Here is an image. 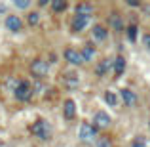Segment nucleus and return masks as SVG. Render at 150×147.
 I'll return each instance as SVG.
<instances>
[{
    "label": "nucleus",
    "instance_id": "1",
    "mask_svg": "<svg viewBox=\"0 0 150 147\" xmlns=\"http://www.w3.org/2000/svg\"><path fill=\"white\" fill-rule=\"evenodd\" d=\"M30 134L36 136V138H40V140H50L51 138V128H50V124L46 120L38 118V120L33 122V126H30Z\"/></svg>",
    "mask_w": 150,
    "mask_h": 147
},
{
    "label": "nucleus",
    "instance_id": "2",
    "mask_svg": "<svg viewBox=\"0 0 150 147\" xmlns=\"http://www.w3.org/2000/svg\"><path fill=\"white\" fill-rule=\"evenodd\" d=\"M97 130L95 126H91L89 122H82L80 124V132H78V138H80L82 143H91L93 140H97Z\"/></svg>",
    "mask_w": 150,
    "mask_h": 147
},
{
    "label": "nucleus",
    "instance_id": "3",
    "mask_svg": "<svg viewBox=\"0 0 150 147\" xmlns=\"http://www.w3.org/2000/svg\"><path fill=\"white\" fill-rule=\"evenodd\" d=\"M48 71H50V65H48V61H44V59H34L33 65H30V73H33V77H36V78L48 77Z\"/></svg>",
    "mask_w": 150,
    "mask_h": 147
},
{
    "label": "nucleus",
    "instance_id": "4",
    "mask_svg": "<svg viewBox=\"0 0 150 147\" xmlns=\"http://www.w3.org/2000/svg\"><path fill=\"white\" fill-rule=\"evenodd\" d=\"M30 96H33V86L27 80H21L15 86V98H17L19 101H29Z\"/></svg>",
    "mask_w": 150,
    "mask_h": 147
},
{
    "label": "nucleus",
    "instance_id": "5",
    "mask_svg": "<svg viewBox=\"0 0 150 147\" xmlns=\"http://www.w3.org/2000/svg\"><path fill=\"white\" fill-rule=\"evenodd\" d=\"M65 59L70 63V65H82V63H84V55H82V52H78L74 48H67L65 50Z\"/></svg>",
    "mask_w": 150,
    "mask_h": 147
},
{
    "label": "nucleus",
    "instance_id": "6",
    "mask_svg": "<svg viewBox=\"0 0 150 147\" xmlns=\"http://www.w3.org/2000/svg\"><path fill=\"white\" fill-rule=\"evenodd\" d=\"M6 29L11 31V33H19L23 31V21L19 15H8L6 17Z\"/></svg>",
    "mask_w": 150,
    "mask_h": 147
},
{
    "label": "nucleus",
    "instance_id": "7",
    "mask_svg": "<svg viewBox=\"0 0 150 147\" xmlns=\"http://www.w3.org/2000/svg\"><path fill=\"white\" fill-rule=\"evenodd\" d=\"M93 126H95V128H101V130L108 128V126H110V117L105 113V111H99V113H95V118H93Z\"/></svg>",
    "mask_w": 150,
    "mask_h": 147
},
{
    "label": "nucleus",
    "instance_id": "8",
    "mask_svg": "<svg viewBox=\"0 0 150 147\" xmlns=\"http://www.w3.org/2000/svg\"><path fill=\"white\" fill-rule=\"evenodd\" d=\"M74 115H76V103H74V99H65V103H63V117L67 120H72Z\"/></svg>",
    "mask_w": 150,
    "mask_h": 147
},
{
    "label": "nucleus",
    "instance_id": "9",
    "mask_svg": "<svg viewBox=\"0 0 150 147\" xmlns=\"http://www.w3.org/2000/svg\"><path fill=\"white\" fill-rule=\"evenodd\" d=\"M63 84L67 86V88L74 90L80 86V78H78L76 73H65V77H63Z\"/></svg>",
    "mask_w": 150,
    "mask_h": 147
},
{
    "label": "nucleus",
    "instance_id": "10",
    "mask_svg": "<svg viewBox=\"0 0 150 147\" xmlns=\"http://www.w3.org/2000/svg\"><path fill=\"white\" fill-rule=\"evenodd\" d=\"M88 21H89V17H84V15H74V19H72V31L74 33H80V31H84L86 27H88Z\"/></svg>",
    "mask_w": 150,
    "mask_h": 147
},
{
    "label": "nucleus",
    "instance_id": "11",
    "mask_svg": "<svg viewBox=\"0 0 150 147\" xmlns=\"http://www.w3.org/2000/svg\"><path fill=\"white\" fill-rule=\"evenodd\" d=\"M76 15H84V17H91L93 15V6L88 2H80L76 6Z\"/></svg>",
    "mask_w": 150,
    "mask_h": 147
},
{
    "label": "nucleus",
    "instance_id": "12",
    "mask_svg": "<svg viewBox=\"0 0 150 147\" xmlns=\"http://www.w3.org/2000/svg\"><path fill=\"white\" fill-rule=\"evenodd\" d=\"M114 75H116V78L118 77H122L124 75V71H125V57L124 55H118L116 59H114Z\"/></svg>",
    "mask_w": 150,
    "mask_h": 147
},
{
    "label": "nucleus",
    "instance_id": "13",
    "mask_svg": "<svg viewBox=\"0 0 150 147\" xmlns=\"http://www.w3.org/2000/svg\"><path fill=\"white\" fill-rule=\"evenodd\" d=\"M112 65H114V61H110V59H103L99 65H97V69H95L97 77H105V75L110 71V67H112Z\"/></svg>",
    "mask_w": 150,
    "mask_h": 147
},
{
    "label": "nucleus",
    "instance_id": "14",
    "mask_svg": "<svg viewBox=\"0 0 150 147\" xmlns=\"http://www.w3.org/2000/svg\"><path fill=\"white\" fill-rule=\"evenodd\" d=\"M91 34H93L95 40H105V38L108 37V31H106V27H103V25H93Z\"/></svg>",
    "mask_w": 150,
    "mask_h": 147
},
{
    "label": "nucleus",
    "instance_id": "15",
    "mask_svg": "<svg viewBox=\"0 0 150 147\" xmlns=\"http://www.w3.org/2000/svg\"><path fill=\"white\" fill-rule=\"evenodd\" d=\"M120 98H122V101H124L125 105H135V101H137V96L131 92V90H122Z\"/></svg>",
    "mask_w": 150,
    "mask_h": 147
},
{
    "label": "nucleus",
    "instance_id": "16",
    "mask_svg": "<svg viewBox=\"0 0 150 147\" xmlns=\"http://www.w3.org/2000/svg\"><path fill=\"white\" fill-rule=\"evenodd\" d=\"M67 6H69V2H67V0H51V10L57 11V14L65 11Z\"/></svg>",
    "mask_w": 150,
    "mask_h": 147
},
{
    "label": "nucleus",
    "instance_id": "17",
    "mask_svg": "<svg viewBox=\"0 0 150 147\" xmlns=\"http://www.w3.org/2000/svg\"><path fill=\"white\" fill-rule=\"evenodd\" d=\"M82 55H84V61H91L93 55H95V48H93L91 44H86L84 48H82Z\"/></svg>",
    "mask_w": 150,
    "mask_h": 147
},
{
    "label": "nucleus",
    "instance_id": "18",
    "mask_svg": "<svg viewBox=\"0 0 150 147\" xmlns=\"http://www.w3.org/2000/svg\"><path fill=\"white\" fill-rule=\"evenodd\" d=\"M110 27H114L116 31H124V25H122L118 14H112V17H110Z\"/></svg>",
    "mask_w": 150,
    "mask_h": 147
},
{
    "label": "nucleus",
    "instance_id": "19",
    "mask_svg": "<svg viewBox=\"0 0 150 147\" xmlns=\"http://www.w3.org/2000/svg\"><path fill=\"white\" fill-rule=\"evenodd\" d=\"M105 101L108 103L110 107H114V105L118 103V98H116V94H114V92H106V94H105Z\"/></svg>",
    "mask_w": 150,
    "mask_h": 147
},
{
    "label": "nucleus",
    "instance_id": "20",
    "mask_svg": "<svg viewBox=\"0 0 150 147\" xmlns=\"http://www.w3.org/2000/svg\"><path fill=\"white\" fill-rule=\"evenodd\" d=\"M27 21H29V25H38V21H40V14L38 11H33V14H29L27 15Z\"/></svg>",
    "mask_w": 150,
    "mask_h": 147
},
{
    "label": "nucleus",
    "instance_id": "21",
    "mask_svg": "<svg viewBox=\"0 0 150 147\" xmlns=\"http://www.w3.org/2000/svg\"><path fill=\"white\" fill-rule=\"evenodd\" d=\"M112 145V141H110V138L103 136V138H97V147H110Z\"/></svg>",
    "mask_w": 150,
    "mask_h": 147
},
{
    "label": "nucleus",
    "instance_id": "22",
    "mask_svg": "<svg viewBox=\"0 0 150 147\" xmlns=\"http://www.w3.org/2000/svg\"><path fill=\"white\" fill-rule=\"evenodd\" d=\"M13 4L19 8V10H27L30 6V0H13Z\"/></svg>",
    "mask_w": 150,
    "mask_h": 147
},
{
    "label": "nucleus",
    "instance_id": "23",
    "mask_svg": "<svg viewBox=\"0 0 150 147\" xmlns=\"http://www.w3.org/2000/svg\"><path fill=\"white\" fill-rule=\"evenodd\" d=\"M127 37H129V40H135V38H137V27L135 25H129L127 27Z\"/></svg>",
    "mask_w": 150,
    "mask_h": 147
},
{
    "label": "nucleus",
    "instance_id": "24",
    "mask_svg": "<svg viewBox=\"0 0 150 147\" xmlns=\"http://www.w3.org/2000/svg\"><path fill=\"white\" fill-rule=\"evenodd\" d=\"M143 44H144V48H146L150 52V34H144V38H143Z\"/></svg>",
    "mask_w": 150,
    "mask_h": 147
},
{
    "label": "nucleus",
    "instance_id": "25",
    "mask_svg": "<svg viewBox=\"0 0 150 147\" xmlns=\"http://www.w3.org/2000/svg\"><path fill=\"white\" fill-rule=\"evenodd\" d=\"M141 8H143V14L146 15V17H150V2H148V4H143Z\"/></svg>",
    "mask_w": 150,
    "mask_h": 147
},
{
    "label": "nucleus",
    "instance_id": "26",
    "mask_svg": "<svg viewBox=\"0 0 150 147\" xmlns=\"http://www.w3.org/2000/svg\"><path fill=\"white\" fill-rule=\"evenodd\" d=\"M125 2H127L129 6H133V8H139V6H143V4H141V0H125Z\"/></svg>",
    "mask_w": 150,
    "mask_h": 147
},
{
    "label": "nucleus",
    "instance_id": "27",
    "mask_svg": "<svg viewBox=\"0 0 150 147\" xmlns=\"http://www.w3.org/2000/svg\"><path fill=\"white\" fill-rule=\"evenodd\" d=\"M38 6H48V4H51V0H36Z\"/></svg>",
    "mask_w": 150,
    "mask_h": 147
},
{
    "label": "nucleus",
    "instance_id": "28",
    "mask_svg": "<svg viewBox=\"0 0 150 147\" xmlns=\"http://www.w3.org/2000/svg\"><path fill=\"white\" fill-rule=\"evenodd\" d=\"M131 147H146V145H144V143H143V145H131Z\"/></svg>",
    "mask_w": 150,
    "mask_h": 147
}]
</instances>
